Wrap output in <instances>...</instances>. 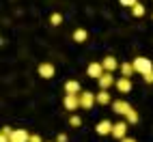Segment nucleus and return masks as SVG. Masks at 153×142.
Wrapping results in <instances>:
<instances>
[{"mask_svg":"<svg viewBox=\"0 0 153 142\" xmlns=\"http://www.w3.org/2000/svg\"><path fill=\"white\" fill-rule=\"evenodd\" d=\"M131 63H134V69H136V73H140L142 78H145L147 73H151L153 71V63L147 58V56H138V58H134L131 60Z\"/></svg>","mask_w":153,"mask_h":142,"instance_id":"nucleus-1","label":"nucleus"},{"mask_svg":"<svg viewBox=\"0 0 153 142\" xmlns=\"http://www.w3.org/2000/svg\"><path fill=\"white\" fill-rule=\"evenodd\" d=\"M37 73H39V78H43V80H52L54 73H56V69H54L52 63H39Z\"/></svg>","mask_w":153,"mask_h":142,"instance_id":"nucleus-2","label":"nucleus"},{"mask_svg":"<svg viewBox=\"0 0 153 142\" xmlns=\"http://www.w3.org/2000/svg\"><path fill=\"white\" fill-rule=\"evenodd\" d=\"M95 104H97V95L95 93H80V108L91 110Z\"/></svg>","mask_w":153,"mask_h":142,"instance_id":"nucleus-3","label":"nucleus"},{"mask_svg":"<svg viewBox=\"0 0 153 142\" xmlns=\"http://www.w3.org/2000/svg\"><path fill=\"white\" fill-rule=\"evenodd\" d=\"M112 110H114V114H121V116H127L129 110H134L125 99H117V101H112Z\"/></svg>","mask_w":153,"mask_h":142,"instance_id":"nucleus-4","label":"nucleus"},{"mask_svg":"<svg viewBox=\"0 0 153 142\" xmlns=\"http://www.w3.org/2000/svg\"><path fill=\"white\" fill-rule=\"evenodd\" d=\"M127 121H119V123H114V127H112V136H114L117 140H123V138H127L125 134H127Z\"/></svg>","mask_w":153,"mask_h":142,"instance_id":"nucleus-5","label":"nucleus"},{"mask_svg":"<svg viewBox=\"0 0 153 142\" xmlns=\"http://www.w3.org/2000/svg\"><path fill=\"white\" fill-rule=\"evenodd\" d=\"M63 106L69 110V112H76V110L80 108V95H65Z\"/></svg>","mask_w":153,"mask_h":142,"instance_id":"nucleus-6","label":"nucleus"},{"mask_svg":"<svg viewBox=\"0 0 153 142\" xmlns=\"http://www.w3.org/2000/svg\"><path fill=\"white\" fill-rule=\"evenodd\" d=\"M97 82H99V88H101V90H110V86H117V80H114V75H112V73H108V71H106V73L97 80Z\"/></svg>","mask_w":153,"mask_h":142,"instance_id":"nucleus-7","label":"nucleus"},{"mask_svg":"<svg viewBox=\"0 0 153 142\" xmlns=\"http://www.w3.org/2000/svg\"><path fill=\"white\" fill-rule=\"evenodd\" d=\"M86 73H88V78L99 80L101 75L106 73V69H104V65H101V63H91V65H88V69H86Z\"/></svg>","mask_w":153,"mask_h":142,"instance_id":"nucleus-8","label":"nucleus"},{"mask_svg":"<svg viewBox=\"0 0 153 142\" xmlns=\"http://www.w3.org/2000/svg\"><path fill=\"white\" fill-rule=\"evenodd\" d=\"M112 127H114V123H110V121L104 118V121H99V123L95 125V131L99 136H108V134L112 136Z\"/></svg>","mask_w":153,"mask_h":142,"instance_id":"nucleus-9","label":"nucleus"},{"mask_svg":"<svg viewBox=\"0 0 153 142\" xmlns=\"http://www.w3.org/2000/svg\"><path fill=\"white\" fill-rule=\"evenodd\" d=\"M9 140L11 142H28L30 140V134L26 129H13V134L9 136Z\"/></svg>","mask_w":153,"mask_h":142,"instance_id":"nucleus-10","label":"nucleus"},{"mask_svg":"<svg viewBox=\"0 0 153 142\" xmlns=\"http://www.w3.org/2000/svg\"><path fill=\"white\" fill-rule=\"evenodd\" d=\"M117 88H119V93H129V90H131V80L129 78H119L117 80Z\"/></svg>","mask_w":153,"mask_h":142,"instance_id":"nucleus-11","label":"nucleus"},{"mask_svg":"<svg viewBox=\"0 0 153 142\" xmlns=\"http://www.w3.org/2000/svg\"><path fill=\"white\" fill-rule=\"evenodd\" d=\"M65 93L67 95H80V82H78V80H69V82H65Z\"/></svg>","mask_w":153,"mask_h":142,"instance_id":"nucleus-12","label":"nucleus"},{"mask_svg":"<svg viewBox=\"0 0 153 142\" xmlns=\"http://www.w3.org/2000/svg\"><path fill=\"white\" fill-rule=\"evenodd\" d=\"M101 65H104V69L108 71V73H112L114 69H119V67H121V65L117 63V58H112V56H106L104 60H101Z\"/></svg>","mask_w":153,"mask_h":142,"instance_id":"nucleus-13","label":"nucleus"},{"mask_svg":"<svg viewBox=\"0 0 153 142\" xmlns=\"http://www.w3.org/2000/svg\"><path fill=\"white\" fill-rule=\"evenodd\" d=\"M121 73H123V78H129V75H134L136 73V69H134V63H121Z\"/></svg>","mask_w":153,"mask_h":142,"instance_id":"nucleus-14","label":"nucleus"},{"mask_svg":"<svg viewBox=\"0 0 153 142\" xmlns=\"http://www.w3.org/2000/svg\"><path fill=\"white\" fill-rule=\"evenodd\" d=\"M86 37H88V33H86L84 28H76V30H74V41H76V43H84Z\"/></svg>","mask_w":153,"mask_h":142,"instance_id":"nucleus-15","label":"nucleus"},{"mask_svg":"<svg viewBox=\"0 0 153 142\" xmlns=\"http://www.w3.org/2000/svg\"><path fill=\"white\" fill-rule=\"evenodd\" d=\"M110 93H108V90H99V93H97V104L99 106H108L110 104Z\"/></svg>","mask_w":153,"mask_h":142,"instance_id":"nucleus-16","label":"nucleus"},{"mask_svg":"<svg viewBox=\"0 0 153 142\" xmlns=\"http://www.w3.org/2000/svg\"><path fill=\"white\" fill-rule=\"evenodd\" d=\"M131 15H134V17H142V15H145V4H136V7H131Z\"/></svg>","mask_w":153,"mask_h":142,"instance_id":"nucleus-17","label":"nucleus"},{"mask_svg":"<svg viewBox=\"0 0 153 142\" xmlns=\"http://www.w3.org/2000/svg\"><path fill=\"white\" fill-rule=\"evenodd\" d=\"M125 121H127L129 125L138 123V112H136V110H129V112H127V116H125Z\"/></svg>","mask_w":153,"mask_h":142,"instance_id":"nucleus-18","label":"nucleus"},{"mask_svg":"<svg viewBox=\"0 0 153 142\" xmlns=\"http://www.w3.org/2000/svg\"><path fill=\"white\" fill-rule=\"evenodd\" d=\"M50 24H52V26H60V24H63V15H60V13H52V15H50Z\"/></svg>","mask_w":153,"mask_h":142,"instance_id":"nucleus-19","label":"nucleus"},{"mask_svg":"<svg viewBox=\"0 0 153 142\" xmlns=\"http://www.w3.org/2000/svg\"><path fill=\"white\" fill-rule=\"evenodd\" d=\"M69 125H71V127H80V125H82V118H80L78 114H74V116L69 118Z\"/></svg>","mask_w":153,"mask_h":142,"instance_id":"nucleus-20","label":"nucleus"},{"mask_svg":"<svg viewBox=\"0 0 153 142\" xmlns=\"http://www.w3.org/2000/svg\"><path fill=\"white\" fill-rule=\"evenodd\" d=\"M119 2L123 4V7H129V9H131V7H136V4H138V0H119Z\"/></svg>","mask_w":153,"mask_h":142,"instance_id":"nucleus-21","label":"nucleus"},{"mask_svg":"<svg viewBox=\"0 0 153 142\" xmlns=\"http://www.w3.org/2000/svg\"><path fill=\"white\" fill-rule=\"evenodd\" d=\"M28 142H43L41 140V136H39V134H30V140Z\"/></svg>","mask_w":153,"mask_h":142,"instance_id":"nucleus-22","label":"nucleus"},{"mask_svg":"<svg viewBox=\"0 0 153 142\" xmlns=\"http://www.w3.org/2000/svg\"><path fill=\"white\" fill-rule=\"evenodd\" d=\"M145 82H147V84H153V71L145 75Z\"/></svg>","mask_w":153,"mask_h":142,"instance_id":"nucleus-23","label":"nucleus"},{"mask_svg":"<svg viewBox=\"0 0 153 142\" xmlns=\"http://www.w3.org/2000/svg\"><path fill=\"white\" fill-rule=\"evenodd\" d=\"M0 134H4V136H11V134H13V129H11V127H2V131H0Z\"/></svg>","mask_w":153,"mask_h":142,"instance_id":"nucleus-24","label":"nucleus"},{"mask_svg":"<svg viewBox=\"0 0 153 142\" xmlns=\"http://www.w3.org/2000/svg\"><path fill=\"white\" fill-rule=\"evenodd\" d=\"M56 142H67V134H58L56 136Z\"/></svg>","mask_w":153,"mask_h":142,"instance_id":"nucleus-25","label":"nucleus"},{"mask_svg":"<svg viewBox=\"0 0 153 142\" xmlns=\"http://www.w3.org/2000/svg\"><path fill=\"white\" fill-rule=\"evenodd\" d=\"M0 142H11V140H9V136H4V134H0Z\"/></svg>","mask_w":153,"mask_h":142,"instance_id":"nucleus-26","label":"nucleus"},{"mask_svg":"<svg viewBox=\"0 0 153 142\" xmlns=\"http://www.w3.org/2000/svg\"><path fill=\"white\" fill-rule=\"evenodd\" d=\"M121 142H136V140H134V138H123Z\"/></svg>","mask_w":153,"mask_h":142,"instance_id":"nucleus-27","label":"nucleus"}]
</instances>
